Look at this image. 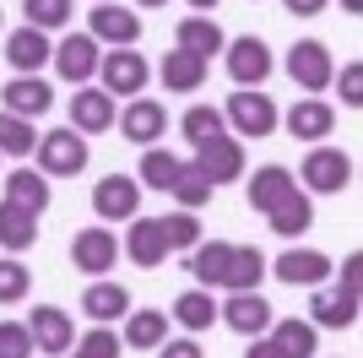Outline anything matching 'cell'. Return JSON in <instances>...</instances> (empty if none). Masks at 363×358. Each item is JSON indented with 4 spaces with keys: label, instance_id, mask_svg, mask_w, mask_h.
Segmentation results:
<instances>
[{
    "label": "cell",
    "instance_id": "6da1fadb",
    "mask_svg": "<svg viewBox=\"0 0 363 358\" xmlns=\"http://www.w3.org/2000/svg\"><path fill=\"white\" fill-rule=\"evenodd\" d=\"M288 76L298 82L303 92H325V87H331V76H336L331 49L320 44V38H298V44L288 49Z\"/></svg>",
    "mask_w": 363,
    "mask_h": 358
},
{
    "label": "cell",
    "instance_id": "7a4b0ae2",
    "mask_svg": "<svg viewBox=\"0 0 363 358\" xmlns=\"http://www.w3.org/2000/svg\"><path fill=\"white\" fill-rule=\"evenodd\" d=\"M38 168L44 174H82L87 168V141H82V131H49V136H38Z\"/></svg>",
    "mask_w": 363,
    "mask_h": 358
},
{
    "label": "cell",
    "instance_id": "3957f363",
    "mask_svg": "<svg viewBox=\"0 0 363 358\" xmlns=\"http://www.w3.org/2000/svg\"><path fill=\"white\" fill-rule=\"evenodd\" d=\"M298 179L309 185V190H320V195H336V190H347V179H352V158L336 152V147H315L309 158H303Z\"/></svg>",
    "mask_w": 363,
    "mask_h": 358
},
{
    "label": "cell",
    "instance_id": "277c9868",
    "mask_svg": "<svg viewBox=\"0 0 363 358\" xmlns=\"http://www.w3.org/2000/svg\"><path fill=\"white\" fill-rule=\"evenodd\" d=\"M196 168L212 185H228V179H239L244 174V147L233 141V136H206V141H196Z\"/></svg>",
    "mask_w": 363,
    "mask_h": 358
},
{
    "label": "cell",
    "instance_id": "5b68a950",
    "mask_svg": "<svg viewBox=\"0 0 363 358\" xmlns=\"http://www.w3.org/2000/svg\"><path fill=\"white\" fill-rule=\"evenodd\" d=\"M228 119H233V131L239 136H272L277 131V104L266 98V92L244 87L228 98Z\"/></svg>",
    "mask_w": 363,
    "mask_h": 358
},
{
    "label": "cell",
    "instance_id": "8992f818",
    "mask_svg": "<svg viewBox=\"0 0 363 358\" xmlns=\"http://www.w3.org/2000/svg\"><path fill=\"white\" fill-rule=\"evenodd\" d=\"M136 207H141V185L136 179H125V174L98 179V190H92V212H98V217L125 223V217H136Z\"/></svg>",
    "mask_w": 363,
    "mask_h": 358
},
{
    "label": "cell",
    "instance_id": "52a82bcc",
    "mask_svg": "<svg viewBox=\"0 0 363 358\" xmlns=\"http://www.w3.org/2000/svg\"><path fill=\"white\" fill-rule=\"evenodd\" d=\"M98 38L92 33H71L65 44H55V71L65 76V82H76V87H87V76L98 71Z\"/></svg>",
    "mask_w": 363,
    "mask_h": 358
},
{
    "label": "cell",
    "instance_id": "ba28073f",
    "mask_svg": "<svg viewBox=\"0 0 363 358\" xmlns=\"http://www.w3.org/2000/svg\"><path fill=\"white\" fill-rule=\"evenodd\" d=\"M293 195H298V179H293L282 163H266L255 179H250V207L266 212V217H272L277 207H288Z\"/></svg>",
    "mask_w": 363,
    "mask_h": 358
},
{
    "label": "cell",
    "instance_id": "9c48e42d",
    "mask_svg": "<svg viewBox=\"0 0 363 358\" xmlns=\"http://www.w3.org/2000/svg\"><path fill=\"white\" fill-rule=\"evenodd\" d=\"M71 261H76L82 271H92V277H98V271H108L114 261H120V239L108 234V228H82V234L71 239Z\"/></svg>",
    "mask_w": 363,
    "mask_h": 358
},
{
    "label": "cell",
    "instance_id": "30bf717a",
    "mask_svg": "<svg viewBox=\"0 0 363 358\" xmlns=\"http://www.w3.org/2000/svg\"><path fill=\"white\" fill-rule=\"evenodd\" d=\"M217 315H223L239 337H266V331H272V304L260 293H233L228 304H217Z\"/></svg>",
    "mask_w": 363,
    "mask_h": 358
},
{
    "label": "cell",
    "instance_id": "8fae6325",
    "mask_svg": "<svg viewBox=\"0 0 363 358\" xmlns=\"http://www.w3.org/2000/svg\"><path fill=\"white\" fill-rule=\"evenodd\" d=\"M228 76H233L239 87H260V82L272 76V49L260 44V38H239V44H228Z\"/></svg>",
    "mask_w": 363,
    "mask_h": 358
},
{
    "label": "cell",
    "instance_id": "7c38bea8",
    "mask_svg": "<svg viewBox=\"0 0 363 358\" xmlns=\"http://www.w3.org/2000/svg\"><path fill=\"white\" fill-rule=\"evenodd\" d=\"M28 331H33V347H38V353H71V337H76L71 315L55 310V304H38L33 320H28Z\"/></svg>",
    "mask_w": 363,
    "mask_h": 358
},
{
    "label": "cell",
    "instance_id": "4fadbf2b",
    "mask_svg": "<svg viewBox=\"0 0 363 358\" xmlns=\"http://www.w3.org/2000/svg\"><path fill=\"white\" fill-rule=\"evenodd\" d=\"M98 71H104V92H141L147 87V60L136 49H114L108 60H98Z\"/></svg>",
    "mask_w": 363,
    "mask_h": 358
},
{
    "label": "cell",
    "instance_id": "5bb4252c",
    "mask_svg": "<svg viewBox=\"0 0 363 358\" xmlns=\"http://www.w3.org/2000/svg\"><path fill=\"white\" fill-rule=\"evenodd\" d=\"M125 250H130V261L136 266H163L168 261V234H163V217H141V223H130V234H125Z\"/></svg>",
    "mask_w": 363,
    "mask_h": 358
},
{
    "label": "cell",
    "instance_id": "9a60e30c",
    "mask_svg": "<svg viewBox=\"0 0 363 358\" xmlns=\"http://www.w3.org/2000/svg\"><path fill=\"white\" fill-rule=\"evenodd\" d=\"M92 38L98 44H136L141 38V16L125 11V6H92Z\"/></svg>",
    "mask_w": 363,
    "mask_h": 358
},
{
    "label": "cell",
    "instance_id": "2e32d148",
    "mask_svg": "<svg viewBox=\"0 0 363 358\" xmlns=\"http://www.w3.org/2000/svg\"><path fill=\"white\" fill-rule=\"evenodd\" d=\"M260 277H266V255L255 250V244H233V255H228V271H223V283L228 293H255Z\"/></svg>",
    "mask_w": 363,
    "mask_h": 358
},
{
    "label": "cell",
    "instance_id": "e0dca14e",
    "mask_svg": "<svg viewBox=\"0 0 363 358\" xmlns=\"http://www.w3.org/2000/svg\"><path fill=\"white\" fill-rule=\"evenodd\" d=\"M272 271H277L288 288H298V283H303V288H315V283H325V277H331V261H325L320 250H288Z\"/></svg>",
    "mask_w": 363,
    "mask_h": 358
},
{
    "label": "cell",
    "instance_id": "ac0fdd59",
    "mask_svg": "<svg viewBox=\"0 0 363 358\" xmlns=\"http://www.w3.org/2000/svg\"><path fill=\"white\" fill-rule=\"evenodd\" d=\"M108 125H114V98H108V92L82 87V92L71 98V131L92 136V131H108Z\"/></svg>",
    "mask_w": 363,
    "mask_h": 358
},
{
    "label": "cell",
    "instance_id": "d6986e66",
    "mask_svg": "<svg viewBox=\"0 0 363 358\" xmlns=\"http://www.w3.org/2000/svg\"><path fill=\"white\" fill-rule=\"evenodd\" d=\"M0 98H6V114H22V119L44 114V109L55 104V92H49L38 76H16V82H6V87H0Z\"/></svg>",
    "mask_w": 363,
    "mask_h": 358
},
{
    "label": "cell",
    "instance_id": "ffe728a7",
    "mask_svg": "<svg viewBox=\"0 0 363 358\" xmlns=\"http://www.w3.org/2000/svg\"><path fill=\"white\" fill-rule=\"evenodd\" d=\"M309 310H315V320H309V326L342 331V326H352V320H358V293H347V288H320Z\"/></svg>",
    "mask_w": 363,
    "mask_h": 358
},
{
    "label": "cell",
    "instance_id": "44dd1931",
    "mask_svg": "<svg viewBox=\"0 0 363 358\" xmlns=\"http://www.w3.org/2000/svg\"><path fill=\"white\" fill-rule=\"evenodd\" d=\"M49 55H55V44H49V38H44L38 28H16L11 38H6V60H11V65H16L22 76H33V71H38V65H44Z\"/></svg>",
    "mask_w": 363,
    "mask_h": 358
},
{
    "label": "cell",
    "instance_id": "7402d4cb",
    "mask_svg": "<svg viewBox=\"0 0 363 358\" xmlns=\"http://www.w3.org/2000/svg\"><path fill=\"white\" fill-rule=\"evenodd\" d=\"M206 82V60L190 55V49H168L163 55V87L168 92H196Z\"/></svg>",
    "mask_w": 363,
    "mask_h": 358
},
{
    "label": "cell",
    "instance_id": "603a6c76",
    "mask_svg": "<svg viewBox=\"0 0 363 358\" xmlns=\"http://www.w3.org/2000/svg\"><path fill=\"white\" fill-rule=\"evenodd\" d=\"M331 125H336V114H331V104H320V98H303V104L288 109V131L298 136V141H320V136H331Z\"/></svg>",
    "mask_w": 363,
    "mask_h": 358
},
{
    "label": "cell",
    "instance_id": "cb8c5ba5",
    "mask_svg": "<svg viewBox=\"0 0 363 358\" xmlns=\"http://www.w3.org/2000/svg\"><path fill=\"white\" fill-rule=\"evenodd\" d=\"M163 125H168V114H163V104H152V98H136V104L125 109V141L152 147V141L163 136Z\"/></svg>",
    "mask_w": 363,
    "mask_h": 358
},
{
    "label": "cell",
    "instance_id": "d4e9b609",
    "mask_svg": "<svg viewBox=\"0 0 363 358\" xmlns=\"http://www.w3.org/2000/svg\"><path fill=\"white\" fill-rule=\"evenodd\" d=\"M6 201L38 217V212L49 207V185H44L38 174H33V168H16V174H6Z\"/></svg>",
    "mask_w": 363,
    "mask_h": 358
},
{
    "label": "cell",
    "instance_id": "484cf974",
    "mask_svg": "<svg viewBox=\"0 0 363 358\" xmlns=\"http://www.w3.org/2000/svg\"><path fill=\"white\" fill-rule=\"evenodd\" d=\"M228 255H233V244H228V239H212V244H196V250H190V271H196L201 288H217V283H223Z\"/></svg>",
    "mask_w": 363,
    "mask_h": 358
},
{
    "label": "cell",
    "instance_id": "4316f807",
    "mask_svg": "<svg viewBox=\"0 0 363 358\" xmlns=\"http://www.w3.org/2000/svg\"><path fill=\"white\" fill-rule=\"evenodd\" d=\"M174 44L206 60L212 49H223V28H217L212 16H184V22H179V33H174Z\"/></svg>",
    "mask_w": 363,
    "mask_h": 358
},
{
    "label": "cell",
    "instance_id": "83f0119b",
    "mask_svg": "<svg viewBox=\"0 0 363 358\" xmlns=\"http://www.w3.org/2000/svg\"><path fill=\"white\" fill-rule=\"evenodd\" d=\"M33 239H38V217L22 212V207H11V201H0V244L16 255V250H28Z\"/></svg>",
    "mask_w": 363,
    "mask_h": 358
},
{
    "label": "cell",
    "instance_id": "f1b7e54d",
    "mask_svg": "<svg viewBox=\"0 0 363 358\" xmlns=\"http://www.w3.org/2000/svg\"><path fill=\"white\" fill-rule=\"evenodd\" d=\"M174 320H179L184 331H206L217 320V298L206 293V288H190V293L174 298Z\"/></svg>",
    "mask_w": 363,
    "mask_h": 358
},
{
    "label": "cell",
    "instance_id": "f546056e",
    "mask_svg": "<svg viewBox=\"0 0 363 358\" xmlns=\"http://www.w3.org/2000/svg\"><path fill=\"white\" fill-rule=\"evenodd\" d=\"M82 310L104 326V320H120V315L130 310V293H125L120 283H98V288H87V293H82Z\"/></svg>",
    "mask_w": 363,
    "mask_h": 358
},
{
    "label": "cell",
    "instance_id": "4dcf8cb0",
    "mask_svg": "<svg viewBox=\"0 0 363 358\" xmlns=\"http://www.w3.org/2000/svg\"><path fill=\"white\" fill-rule=\"evenodd\" d=\"M163 337H168V315L163 310H136L125 320V342L130 347H163Z\"/></svg>",
    "mask_w": 363,
    "mask_h": 358
},
{
    "label": "cell",
    "instance_id": "1f68e13d",
    "mask_svg": "<svg viewBox=\"0 0 363 358\" xmlns=\"http://www.w3.org/2000/svg\"><path fill=\"white\" fill-rule=\"evenodd\" d=\"M212 179L201 174L196 163H179V179H174V201H179L184 212H196V207H206V201H212Z\"/></svg>",
    "mask_w": 363,
    "mask_h": 358
},
{
    "label": "cell",
    "instance_id": "d6a6232c",
    "mask_svg": "<svg viewBox=\"0 0 363 358\" xmlns=\"http://www.w3.org/2000/svg\"><path fill=\"white\" fill-rule=\"evenodd\" d=\"M33 147H38V131H33L22 114H6V109H0V152H11V158H28Z\"/></svg>",
    "mask_w": 363,
    "mask_h": 358
},
{
    "label": "cell",
    "instance_id": "836d02e7",
    "mask_svg": "<svg viewBox=\"0 0 363 358\" xmlns=\"http://www.w3.org/2000/svg\"><path fill=\"white\" fill-rule=\"evenodd\" d=\"M309 223H315V207H309V195H303V190L293 195L288 207H277V212H272V228H277L282 239H298Z\"/></svg>",
    "mask_w": 363,
    "mask_h": 358
},
{
    "label": "cell",
    "instance_id": "e575fe53",
    "mask_svg": "<svg viewBox=\"0 0 363 358\" xmlns=\"http://www.w3.org/2000/svg\"><path fill=\"white\" fill-rule=\"evenodd\" d=\"M141 179H147L152 190H174V179H179V158H174V152L147 147V158H141Z\"/></svg>",
    "mask_w": 363,
    "mask_h": 358
},
{
    "label": "cell",
    "instance_id": "d590c367",
    "mask_svg": "<svg viewBox=\"0 0 363 358\" xmlns=\"http://www.w3.org/2000/svg\"><path fill=\"white\" fill-rule=\"evenodd\" d=\"M272 337L288 347L293 358H315V326H309V320H277Z\"/></svg>",
    "mask_w": 363,
    "mask_h": 358
},
{
    "label": "cell",
    "instance_id": "8d00e7d4",
    "mask_svg": "<svg viewBox=\"0 0 363 358\" xmlns=\"http://www.w3.org/2000/svg\"><path fill=\"white\" fill-rule=\"evenodd\" d=\"M22 11H28V28L49 33V28L71 22V0H22Z\"/></svg>",
    "mask_w": 363,
    "mask_h": 358
},
{
    "label": "cell",
    "instance_id": "74e56055",
    "mask_svg": "<svg viewBox=\"0 0 363 358\" xmlns=\"http://www.w3.org/2000/svg\"><path fill=\"white\" fill-rule=\"evenodd\" d=\"M163 234H168V250H196V244H201L196 212H174V217H163Z\"/></svg>",
    "mask_w": 363,
    "mask_h": 358
},
{
    "label": "cell",
    "instance_id": "f35d334b",
    "mask_svg": "<svg viewBox=\"0 0 363 358\" xmlns=\"http://www.w3.org/2000/svg\"><path fill=\"white\" fill-rule=\"evenodd\" d=\"M179 131L190 136V141H206V136H217V131H223V114H217V109H206V104H196V109H184Z\"/></svg>",
    "mask_w": 363,
    "mask_h": 358
},
{
    "label": "cell",
    "instance_id": "ab89813d",
    "mask_svg": "<svg viewBox=\"0 0 363 358\" xmlns=\"http://www.w3.org/2000/svg\"><path fill=\"white\" fill-rule=\"evenodd\" d=\"M0 358H33V331L16 320H0Z\"/></svg>",
    "mask_w": 363,
    "mask_h": 358
},
{
    "label": "cell",
    "instance_id": "60d3db41",
    "mask_svg": "<svg viewBox=\"0 0 363 358\" xmlns=\"http://www.w3.org/2000/svg\"><path fill=\"white\" fill-rule=\"evenodd\" d=\"M28 298V266L22 261H0V304Z\"/></svg>",
    "mask_w": 363,
    "mask_h": 358
},
{
    "label": "cell",
    "instance_id": "b9f144b4",
    "mask_svg": "<svg viewBox=\"0 0 363 358\" xmlns=\"http://www.w3.org/2000/svg\"><path fill=\"white\" fill-rule=\"evenodd\" d=\"M342 104H347V109H358V104H363V65H358V60H352L347 71H342Z\"/></svg>",
    "mask_w": 363,
    "mask_h": 358
},
{
    "label": "cell",
    "instance_id": "7bdbcfd3",
    "mask_svg": "<svg viewBox=\"0 0 363 358\" xmlns=\"http://www.w3.org/2000/svg\"><path fill=\"white\" fill-rule=\"evenodd\" d=\"M244 358H293V353H288V347H282V342H277V337H255V342H250V353H244Z\"/></svg>",
    "mask_w": 363,
    "mask_h": 358
},
{
    "label": "cell",
    "instance_id": "ee69618b",
    "mask_svg": "<svg viewBox=\"0 0 363 358\" xmlns=\"http://www.w3.org/2000/svg\"><path fill=\"white\" fill-rule=\"evenodd\" d=\"M358 283H363V255H347V261H342V288L358 293Z\"/></svg>",
    "mask_w": 363,
    "mask_h": 358
},
{
    "label": "cell",
    "instance_id": "f6af8a7d",
    "mask_svg": "<svg viewBox=\"0 0 363 358\" xmlns=\"http://www.w3.org/2000/svg\"><path fill=\"white\" fill-rule=\"evenodd\" d=\"M157 358H206V353H201L196 342H168V347H163Z\"/></svg>",
    "mask_w": 363,
    "mask_h": 358
},
{
    "label": "cell",
    "instance_id": "bcb514c9",
    "mask_svg": "<svg viewBox=\"0 0 363 358\" xmlns=\"http://www.w3.org/2000/svg\"><path fill=\"white\" fill-rule=\"evenodd\" d=\"M293 16H315V11H325V0H282Z\"/></svg>",
    "mask_w": 363,
    "mask_h": 358
},
{
    "label": "cell",
    "instance_id": "7dc6e473",
    "mask_svg": "<svg viewBox=\"0 0 363 358\" xmlns=\"http://www.w3.org/2000/svg\"><path fill=\"white\" fill-rule=\"evenodd\" d=\"M190 6H196V16H206V11L217 6V0H190Z\"/></svg>",
    "mask_w": 363,
    "mask_h": 358
},
{
    "label": "cell",
    "instance_id": "c3c4849f",
    "mask_svg": "<svg viewBox=\"0 0 363 358\" xmlns=\"http://www.w3.org/2000/svg\"><path fill=\"white\" fill-rule=\"evenodd\" d=\"M342 11H352V16H358V11H363V0H342Z\"/></svg>",
    "mask_w": 363,
    "mask_h": 358
},
{
    "label": "cell",
    "instance_id": "681fc988",
    "mask_svg": "<svg viewBox=\"0 0 363 358\" xmlns=\"http://www.w3.org/2000/svg\"><path fill=\"white\" fill-rule=\"evenodd\" d=\"M136 6H168V0H136Z\"/></svg>",
    "mask_w": 363,
    "mask_h": 358
},
{
    "label": "cell",
    "instance_id": "f907efd6",
    "mask_svg": "<svg viewBox=\"0 0 363 358\" xmlns=\"http://www.w3.org/2000/svg\"><path fill=\"white\" fill-rule=\"evenodd\" d=\"M71 358H98V353H87V347H82V353H71Z\"/></svg>",
    "mask_w": 363,
    "mask_h": 358
}]
</instances>
